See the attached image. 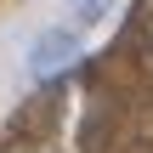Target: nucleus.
I'll use <instances>...</instances> for the list:
<instances>
[{"instance_id":"nucleus-2","label":"nucleus","mask_w":153,"mask_h":153,"mask_svg":"<svg viewBox=\"0 0 153 153\" xmlns=\"http://www.w3.org/2000/svg\"><path fill=\"white\" fill-rule=\"evenodd\" d=\"M148 51H153V17H148Z\"/></svg>"},{"instance_id":"nucleus-1","label":"nucleus","mask_w":153,"mask_h":153,"mask_svg":"<svg viewBox=\"0 0 153 153\" xmlns=\"http://www.w3.org/2000/svg\"><path fill=\"white\" fill-rule=\"evenodd\" d=\"M79 51H85V40H79L74 28H45V34H34V45H28V74H34V79H51V74L74 68Z\"/></svg>"}]
</instances>
